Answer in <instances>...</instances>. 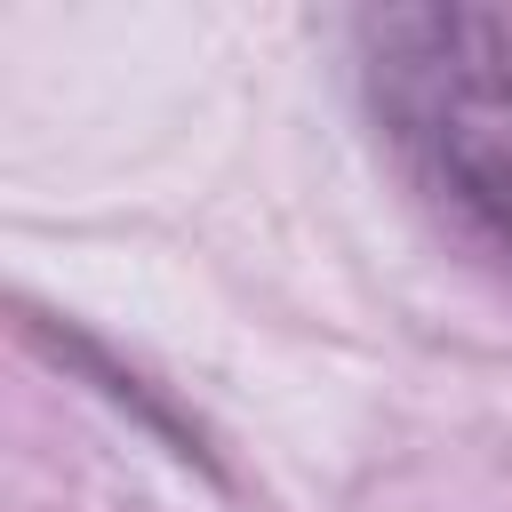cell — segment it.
<instances>
[{"label":"cell","mask_w":512,"mask_h":512,"mask_svg":"<svg viewBox=\"0 0 512 512\" xmlns=\"http://www.w3.org/2000/svg\"><path fill=\"white\" fill-rule=\"evenodd\" d=\"M352 40L360 96L400 184L440 240L512 288V24L496 8L424 0L368 8Z\"/></svg>","instance_id":"6da1fadb"}]
</instances>
